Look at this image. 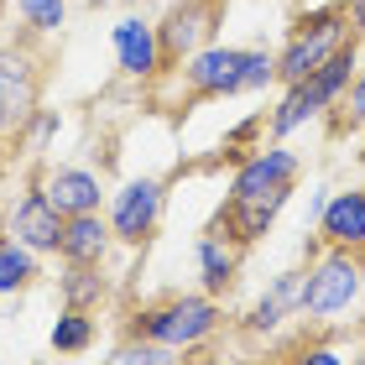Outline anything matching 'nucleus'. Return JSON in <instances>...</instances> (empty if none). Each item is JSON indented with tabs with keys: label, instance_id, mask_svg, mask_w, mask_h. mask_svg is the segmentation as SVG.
Listing matches in <instances>:
<instances>
[{
	"label": "nucleus",
	"instance_id": "13",
	"mask_svg": "<svg viewBox=\"0 0 365 365\" xmlns=\"http://www.w3.org/2000/svg\"><path fill=\"white\" fill-rule=\"evenodd\" d=\"M287 198L292 193H267V198H225V209H220V235L225 240H235L240 251L245 245H256V240H267L272 235V225H277V214L287 209Z\"/></svg>",
	"mask_w": 365,
	"mask_h": 365
},
{
	"label": "nucleus",
	"instance_id": "4",
	"mask_svg": "<svg viewBox=\"0 0 365 365\" xmlns=\"http://www.w3.org/2000/svg\"><path fill=\"white\" fill-rule=\"evenodd\" d=\"M360 292H365V256L324 245V251L313 256L308 277H303V308H297V319L303 324H329V319H339V313H350Z\"/></svg>",
	"mask_w": 365,
	"mask_h": 365
},
{
	"label": "nucleus",
	"instance_id": "17",
	"mask_svg": "<svg viewBox=\"0 0 365 365\" xmlns=\"http://www.w3.org/2000/svg\"><path fill=\"white\" fill-rule=\"evenodd\" d=\"M240 245L235 240H225L220 230H209V235H198L193 245V261H198V282H204V292L209 297H225L230 287H235V277H240Z\"/></svg>",
	"mask_w": 365,
	"mask_h": 365
},
{
	"label": "nucleus",
	"instance_id": "2",
	"mask_svg": "<svg viewBox=\"0 0 365 365\" xmlns=\"http://www.w3.org/2000/svg\"><path fill=\"white\" fill-rule=\"evenodd\" d=\"M220 329H225L220 297H209V292H168V297L141 303L136 313H130V329H125V334H141V339L168 344V350L193 355V350H204Z\"/></svg>",
	"mask_w": 365,
	"mask_h": 365
},
{
	"label": "nucleus",
	"instance_id": "10",
	"mask_svg": "<svg viewBox=\"0 0 365 365\" xmlns=\"http://www.w3.org/2000/svg\"><path fill=\"white\" fill-rule=\"evenodd\" d=\"M214 31V0H173L168 16L157 21V37H162V68H178L182 58H193L198 47L209 42Z\"/></svg>",
	"mask_w": 365,
	"mask_h": 365
},
{
	"label": "nucleus",
	"instance_id": "21",
	"mask_svg": "<svg viewBox=\"0 0 365 365\" xmlns=\"http://www.w3.org/2000/svg\"><path fill=\"white\" fill-rule=\"evenodd\" d=\"M99 365H188V360H182V350H168V344H157V339L125 334Z\"/></svg>",
	"mask_w": 365,
	"mask_h": 365
},
{
	"label": "nucleus",
	"instance_id": "15",
	"mask_svg": "<svg viewBox=\"0 0 365 365\" xmlns=\"http://www.w3.org/2000/svg\"><path fill=\"white\" fill-rule=\"evenodd\" d=\"M319 240L334 245V251H365V188H344L324 198Z\"/></svg>",
	"mask_w": 365,
	"mask_h": 365
},
{
	"label": "nucleus",
	"instance_id": "24",
	"mask_svg": "<svg viewBox=\"0 0 365 365\" xmlns=\"http://www.w3.org/2000/svg\"><path fill=\"white\" fill-rule=\"evenodd\" d=\"M277 84V53L267 47H251V63H245V94H261Z\"/></svg>",
	"mask_w": 365,
	"mask_h": 365
},
{
	"label": "nucleus",
	"instance_id": "1",
	"mask_svg": "<svg viewBox=\"0 0 365 365\" xmlns=\"http://www.w3.org/2000/svg\"><path fill=\"white\" fill-rule=\"evenodd\" d=\"M355 73H360V42H344L334 58L324 63V68H313L303 84H287L277 99V110L267 115V130H272V141H287L297 136L303 125H313L319 115L329 110H339L344 105V94H350L355 84Z\"/></svg>",
	"mask_w": 365,
	"mask_h": 365
},
{
	"label": "nucleus",
	"instance_id": "32",
	"mask_svg": "<svg viewBox=\"0 0 365 365\" xmlns=\"http://www.w3.org/2000/svg\"><path fill=\"white\" fill-rule=\"evenodd\" d=\"M360 256H365V251H360Z\"/></svg>",
	"mask_w": 365,
	"mask_h": 365
},
{
	"label": "nucleus",
	"instance_id": "16",
	"mask_svg": "<svg viewBox=\"0 0 365 365\" xmlns=\"http://www.w3.org/2000/svg\"><path fill=\"white\" fill-rule=\"evenodd\" d=\"M42 188H47V198L58 204V214L68 220V214H94V209H105V182H99V173L94 168H53L42 178Z\"/></svg>",
	"mask_w": 365,
	"mask_h": 365
},
{
	"label": "nucleus",
	"instance_id": "19",
	"mask_svg": "<svg viewBox=\"0 0 365 365\" xmlns=\"http://www.w3.org/2000/svg\"><path fill=\"white\" fill-rule=\"evenodd\" d=\"M58 292H63V308H84V313H94V308L110 297L105 267H63Z\"/></svg>",
	"mask_w": 365,
	"mask_h": 365
},
{
	"label": "nucleus",
	"instance_id": "30",
	"mask_svg": "<svg viewBox=\"0 0 365 365\" xmlns=\"http://www.w3.org/2000/svg\"><path fill=\"white\" fill-rule=\"evenodd\" d=\"M355 365H365V350H360V355H355Z\"/></svg>",
	"mask_w": 365,
	"mask_h": 365
},
{
	"label": "nucleus",
	"instance_id": "3",
	"mask_svg": "<svg viewBox=\"0 0 365 365\" xmlns=\"http://www.w3.org/2000/svg\"><path fill=\"white\" fill-rule=\"evenodd\" d=\"M344 42H360L350 31V11L344 0H313V6L287 26V42L277 47V84H303L313 68H324Z\"/></svg>",
	"mask_w": 365,
	"mask_h": 365
},
{
	"label": "nucleus",
	"instance_id": "9",
	"mask_svg": "<svg viewBox=\"0 0 365 365\" xmlns=\"http://www.w3.org/2000/svg\"><path fill=\"white\" fill-rule=\"evenodd\" d=\"M63 225H68V220L58 214V204L47 198L42 182H31V188L21 198H11V209H6V235L21 240L26 251H37V256H58Z\"/></svg>",
	"mask_w": 365,
	"mask_h": 365
},
{
	"label": "nucleus",
	"instance_id": "20",
	"mask_svg": "<svg viewBox=\"0 0 365 365\" xmlns=\"http://www.w3.org/2000/svg\"><path fill=\"white\" fill-rule=\"evenodd\" d=\"M37 282V251H26L21 240L0 235V297H16Z\"/></svg>",
	"mask_w": 365,
	"mask_h": 365
},
{
	"label": "nucleus",
	"instance_id": "27",
	"mask_svg": "<svg viewBox=\"0 0 365 365\" xmlns=\"http://www.w3.org/2000/svg\"><path fill=\"white\" fill-rule=\"evenodd\" d=\"M344 11H350V31L365 37V0H344Z\"/></svg>",
	"mask_w": 365,
	"mask_h": 365
},
{
	"label": "nucleus",
	"instance_id": "5",
	"mask_svg": "<svg viewBox=\"0 0 365 365\" xmlns=\"http://www.w3.org/2000/svg\"><path fill=\"white\" fill-rule=\"evenodd\" d=\"M245 63L251 47H230V42H204L193 58L178 63L188 99H235L245 94Z\"/></svg>",
	"mask_w": 365,
	"mask_h": 365
},
{
	"label": "nucleus",
	"instance_id": "23",
	"mask_svg": "<svg viewBox=\"0 0 365 365\" xmlns=\"http://www.w3.org/2000/svg\"><path fill=\"white\" fill-rule=\"evenodd\" d=\"M287 365H355V360L344 355L339 344H329V339H303V344L292 350Z\"/></svg>",
	"mask_w": 365,
	"mask_h": 365
},
{
	"label": "nucleus",
	"instance_id": "22",
	"mask_svg": "<svg viewBox=\"0 0 365 365\" xmlns=\"http://www.w3.org/2000/svg\"><path fill=\"white\" fill-rule=\"evenodd\" d=\"M21 26H31L37 37H58L63 21H68V0H11Z\"/></svg>",
	"mask_w": 365,
	"mask_h": 365
},
{
	"label": "nucleus",
	"instance_id": "8",
	"mask_svg": "<svg viewBox=\"0 0 365 365\" xmlns=\"http://www.w3.org/2000/svg\"><path fill=\"white\" fill-rule=\"evenodd\" d=\"M42 94V68L26 47H0V136L21 130L37 115Z\"/></svg>",
	"mask_w": 365,
	"mask_h": 365
},
{
	"label": "nucleus",
	"instance_id": "18",
	"mask_svg": "<svg viewBox=\"0 0 365 365\" xmlns=\"http://www.w3.org/2000/svg\"><path fill=\"white\" fill-rule=\"evenodd\" d=\"M94 339H99V324H94V313H84V308H63L53 319V329H47L53 355H89Z\"/></svg>",
	"mask_w": 365,
	"mask_h": 365
},
{
	"label": "nucleus",
	"instance_id": "12",
	"mask_svg": "<svg viewBox=\"0 0 365 365\" xmlns=\"http://www.w3.org/2000/svg\"><path fill=\"white\" fill-rule=\"evenodd\" d=\"M303 277L308 272H297V267H287V272H277L272 282H267V292L251 303V313H245V334L251 339H272V334H282L287 329V319H297V308H303Z\"/></svg>",
	"mask_w": 365,
	"mask_h": 365
},
{
	"label": "nucleus",
	"instance_id": "11",
	"mask_svg": "<svg viewBox=\"0 0 365 365\" xmlns=\"http://www.w3.org/2000/svg\"><path fill=\"white\" fill-rule=\"evenodd\" d=\"M110 47H115V63H120L125 78L152 84L162 73V37H157V21H146V16H120L110 26Z\"/></svg>",
	"mask_w": 365,
	"mask_h": 365
},
{
	"label": "nucleus",
	"instance_id": "14",
	"mask_svg": "<svg viewBox=\"0 0 365 365\" xmlns=\"http://www.w3.org/2000/svg\"><path fill=\"white\" fill-rule=\"evenodd\" d=\"M115 251V230L105 220V209L94 214H68L63 225V240H58V261L63 267H105Z\"/></svg>",
	"mask_w": 365,
	"mask_h": 365
},
{
	"label": "nucleus",
	"instance_id": "7",
	"mask_svg": "<svg viewBox=\"0 0 365 365\" xmlns=\"http://www.w3.org/2000/svg\"><path fill=\"white\" fill-rule=\"evenodd\" d=\"M162 209H168V182L162 178H130L120 193H110L105 220L115 230V245H146L162 225Z\"/></svg>",
	"mask_w": 365,
	"mask_h": 365
},
{
	"label": "nucleus",
	"instance_id": "31",
	"mask_svg": "<svg viewBox=\"0 0 365 365\" xmlns=\"http://www.w3.org/2000/svg\"><path fill=\"white\" fill-rule=\"evenodd\" d=\"M308 6H313V0H308Z\"/></svg>",
	"mask_w": 365,
	"mask_h": 365
},
{
	"label": "nucleus",
	"instance_id": "25",
	"mask_svg": "<svg viewBox=\"0 0 365 365\" xmlns=\"http://www.w3.org/2000/svg\"><path fill=\"white\" fill-rule=\"evenodd\" d=\"M58 125H63V120H58V110H37V115H31V120H26L21 130H16V136H26L31 146H42L47 136H58Z\"/></svg>",
	"mask_w": 365,
	"mask_h": 365
},
{
	"label": "nucleus",
	"instance_id": "26",
	"mask_svg": "<svg viewBox=\"0 0 365 365\" xmlns=\"http://www.w3.org/2000/svg\"><path fill=\"white\" fill-rule=\"evenodd\" d=\"M344 120H350V125H360L365 130V68L355 73V84H350V94H344Z\"/></svg>",
	"mask_w": 365,
	"mask_h": 365
},
{
	"label": "nucleus",
	"instance_id": "29",
	"mask_svg": "<svg viewBox=\"0 0 365 365\" xmlns=\"http://www.w3.org/2000/svg\"><path fill=\"white\" fill-rule=\"evenodd\" d=\"M355 334H360V344H365V319H360V324H355Z\"/></svg>",
	"mask_w": 365,
	"mask_h": 365
},
{
	"label": "nucleus",
	"instance_id": "6",
	"mask_svg": "<svg viewBox=\"0 0 365 365\" xmlns=\"http://www.w3.org/2000/svg\"><path fill=\"white\" fill-rule=\"evenodd\" d=\"M303 178V157L292 152L287 141H267V146H251L235 173H230V188L225 198H267V193H292V182Z\"/></svg>",
	"mask_w": 365,
	"mask_h": 365
},
{
	"label": "nucleus",
	"instance_id": "28",
	"mask_svg": "<svg viewBox=\"0 0 365 365\" xmlns=\"http://www.w3.org/2000/svg\"><path fill=\"white\" fill-rule=\"evenodd\" d=\"M214 365H277V360H261V355H230V360H214Z\"/></svg>",
	"mask_w": 365,
	"mask_h": 365
}]
</instances>
